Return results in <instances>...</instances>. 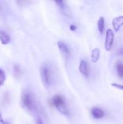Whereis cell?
<instances>
[{
	"label": "cell",
	"mask_w": 123,
	"mask_h": 124,
	"mask_svg": "<svg viewBox=\"0 0 123 124\" xmlns=\"http://www.w3.org/2000/svg\"><path fill=\"white\" fill-rule=\"evenodd\" d=\"M52 103L53 105L62 114L64 115H68L69 111L67 108L65 99L60 96V95H56L52 99Z\"/></svg>",
	"instance_id": "obj_1"
},
{
	"label": "cell",
	"mask_w": 123,
	"mask_h": 124,
	"mask_svg": "<svg viewBox=\"0 0 123 124\" xmlns=\"http://www.w3.org/2000/svg\"><path fill=\"white\" fill-rule=\"evenodd\" d=\"M33 95L30 92H25L22 97V104L28 110L32 111L35 108V100Z\"/></svg>",
	"instance_id": "obj_2"
},
{
	"label": "cell",
	"mask_w": 123,
	"mask_h": 124,
	"mask_svg": "<svg viewBox=\"0 0 123 124\" xmlns=\"http://www.w3.org/2000/svg\"><path fill=\"white\" fill-rule=\"evenodd\" d=\"M115 40V34L111 28H109L107 30L106 32V37H105V43H104V47L105 49L107 52L111 51Z\"/></svg>",
	"instance_id": "obj_3"
},
{
	"label": "cell",
	"mask_w": 123,
	"mask_h": 124,
	"mask_svg": "<svg viewBox=\"0 0 123 124\" xmlns=\"http://www.w3.org/2000/svg\"><path fill=\"white\" fill-rule=\"evenodd\" d=\"M41 76L43 81V83L45 86H49L51 83V78H50V73L49 70L46 67H43L41 69Z\"/></svg>",
	"instance_id": "obj_4"
},
{
	"label": "cell",
	"mask_w": 123,
	"mask_h": 124,
	"mask_svg": "<svg viewBox=\"0 0 123 124\" xmlns=\"http://www.w3.org/2000/svg\"><path fill=\"white\" fill-rule=\"evenodd\" d=\"M112 27L115 32H118L123 26V15L115 17L112 20Z\"/></svg>",
	"instance_id": "obj_5"
},
{
	"label": "cell",
	"mask_w": 123,
	"mask_h": 124,
	"mask_svg": "<svg viewBox=\"0 0 123 124\" xmlns=\"http://www.w3.org/2000/svg\"><path fill=\"white\" fill-rule=\"evenodd\" d=\"M79 70L80 72L85 76L88 77L89 76V69L88 63L86 60H81L79 65Z\"/></svg>",
	"instance_id": "obj_6"
},
{
	"label": "cell",
	"mask_w": 123,
	"mask_h": 124,
	"mask_svg": "<svg viewBox=\"0 0 123 124\" xmlns=\"http://www.w3.org/2000/svg\"><path fill=\"white\" fill-rule=\"evenodd\" d=\"M91 115L94 118L96 119H101L104 117L105 113L103 110L99 108H94L91 110Z\"/></svg>",
	"instance_id": "obj_7"
},
{
	"label": "cell",
	"mask_w": 123,
	"mask_h": 124,
	"mask_svg": "<svg viewBox=\"0 0 123 124\" xmlns=\"http://www.w3.org/2000/svg\"><path fill=\"white\" fill-rule=\"evenodd\" d=\"M57 45H58V47H59L60 52H61L65 57H69V56H70V50H69L68 47L67 46V45H66L65 43H63L62 41H58Z\"/></svg>",
	"instance_id": "obj_8"
},
{
	"label": "cell",
	"mask_w": 123,
	"mask_h": 124,
	"mask_svg": "<svg viewBox=\"0 0 123 124\" xmlns=\"http://www.w3.org/2000/svg\"><path fill=\"white\" fill-rule=\"evenodd\" d=\"M100 57V50L99 48H95L91 52V61L94 63H96L99 61Z\"/></svg>",
	"instance_id": "obj_9"
},
{
	"label": "cell",
	"mask_w": 123,
	"mask_h": 124,
	"mask_svg": "<svg viewBox=\"0 0 123 124\" xmlns=\"http://www.w3.org/2000/svg\"><path fill=\"white\" fill-rule=\"evenodd\" d=\"M97 27H98V30L99 31V33L101 34L103 33L104 30V27H105V20L104 17H100L99 20H98V23H97Z\"/></svg>",
	"instance_id": "obj_10"
},
{
	"label": "cell",
	"mask_w": 123,
	"mask_h": 124,
	"mask_svg": "<svg viewBox=\"0 0 123 124\" xmlns=\"http://www.w3.org/2000/svg\"><path fill=\"white\" fill-rule=\"evenodd\" d=\"M116 72L120 78H123V62L119 61L116 63Z\"/></svg>",
	"instance_id": "obj_11"
},
{
	"label": "cell",
	"mask_w": 123,
	"mask_h": 124,
	"mask_svg": "<svg viewBox=\"0 0 123 124\" xmlns=\"http://www.w3.org/2000/svg\"><path fill=\"white\" fill-rule=\"evenodd\" d=\"M0 41L3 44H7L10 41L9 36L1 30H0Z\"/></svg>",
	"instance_id": "obj_12"
},
{
	"label": "cell",
	"mask_w": 123,
	"mask_h": 124,
	"mask_svg": "<svg viewBox=\"0 0 123 124\" xmlns=\"http://www.w3.org/2000/svg\"><path fill=\"white\" fill-rule=\"evenodd\" d=\"M5 78H6V77H5L4 72L1 69H0V86L4 84Z\"/></svg>",
	"instance_id": "obj_13"
},
{
	"label": "cell",
	"mask_w": 123,
	"mask_h": 124,
	"mask_svg": "<svg viewBox=\"0 0 123 124\" xmlns=\"http://www.w3.org/2000/svg\"><path fill=\"white\" fill-rule=\"evenodd\" d=\"M111 85H112V86H113L115 88H117L118 89H120V90L123 91V85H122V84H117V83H112V84H111Z\"/></svg>",
	"instance_id": "obj_14"
},
{
	"label": "cell",
	"mask_w": 123,
	"mask_h": 124,
	"mask_svg": "<svg viewBox=\"0 0 123 124\" xmlns=\"http://www.w3.org/2000/svg\"><path fill=\"white\" fill-rule=\"evenodd\" d=\"M55 3L61 8H64L65 7V4H64V1H61V0H59V1H56Z\"/></svg>",
	"instance_id": "obj_15"
},
{
	"label": "cell",
	"mask_w": 123,
	"mask_h": 124,
	"mask_svg": "<svg viewBox=\"0 0 123 124\" xmlns=\"http://www.w3.org/2000/svg\"><path fill=\"white\" fill-rule=\"evenodd\" d=\"M0 124H9L8 123L5 122V121H4V119H3V118H2V117H1V113H0Z\"/></svg>",
	"instance_id": "obj_16"
},
{
	"label": "cell",
	"mask_w": 123,
	"mask_h": 124,
	"mask_svg": "<svg viewBox=\"0 0 123 124\" xmlns=\"http://www.w3.org/2000/svg\"><path fill=\"white\" fill-rule=\"evenodd\" d=\"M70 30H71V31H75L77 28H76V26H75V25H70Z\"/></svg>",
	"instance_id": "obj_17"
},
{
	"label": "cell",
	"mask_w": 123,
	"mask_h": 124,
	"mask_svg": "<svg viewBox=\"0 0 123 124\" xmlns=\"http://www.w3.org/2000/svg\"><path fill=\"white\" fill-rule=\"evenodd\" d=\"M36 124H43V122H42L41 119H38V120L36 121Z\"/></svg>",
	"instance_id": "obj_18"
}]
</instances>
